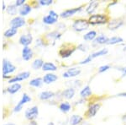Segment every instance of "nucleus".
I'll return each instance as SVG.
<instances>
[{
  "instance_id": "obj_1",
  "label": "nucleus",
  "mask_w": 126,
  "mask_h": 125,
  "mask_svg": "<svg viewBox=\"0 0 126 125\" xmlns=\"http://www.w3.org/2000/svg\"><path fill=\"white\" fill-rule=\"evenodd\" d=\"M87 20L91 25H108V23L110 21V17L107 14H94L89 16Z\"/></svg>"
},
{
  "instance_id": "obj_2",
  "label": "nucleus",
  "mask_w": 126,
  "mask_h": 125,
  "mask_svg": "<svg viewBox=\"0 0 126 125\" xmlns=\"http://www.w3.org/2000/svg\"><path fill=\"white\" fill-rule=\"evenodd\" d=\"M89 25H90V24H89L88 20L83 19V18H79V19H76L73 21L72 27L73 30H75L76 32H82L88 29Z\"/></svg>"
},
{
  "instance_id": "obj_3",
  "label": "nucleus",
  "mask_w": 126,
  "mask_h": 125,
  "mask_svg": "<svg viewBox=\"0 0 126 125\" xmlns=\"http://www.w3.org/2000/svg\"><path fill=\"white\" fill-rule=\"evenodd\" d=\"M108 53H109V50H108V48H102V49H100V50L97 51V52H93L92 54L88 55V56H87L85 59H83V60H82L81 62H79V64L80 65L87 64V63L92 62L94 58H99V57H102V56H105V55H107Z\"/></svg>"
},
{
  "instance_id": "obj_4",
  "label": "nucleus",
  "mask_w": 126,
  "mask_h": 125,
  "mask_svg": "<svg viewBox=\"0 0 126 125\" xmlns=\"http://www.w3.org/2000/svg\"><path fill=\"white\" fill-rule=\"evenodd\" d=\"M78 47L75 46L74 44L72 43H66L64 44V48L62 47L59 51V55L62 57V58H66L72 56V54L76 51Z\"/></svg>"
},
{
  "instance_id": "obj_5",
  "label": "nucleus",
  "mask_w": 126,
  "mask_h": 125,
  "mask_svg": "<svg viewBox=\"0 0 126 125\" xmlns=\"http://www.w3.org/2000/svg\"><path fill=\"white\" fill-rule=\"evenodd\" d=\"M125 21L123 17L115 18V19L110 20V21L107 25V27L109 30L114 31V30H116L118 29H119L120 27H122V26L125 25Z\"/></svg>"
},
{
  "instance_id": "obj_6",
  "label": "nucleus",
  "mask_w": 126,
  "mask_h": 125,
  "mask_svg": "<svg viewBox=\"0 0 126 125\" xmlns=\"http://www.w3.org/2000/svg\"><path fill=\"white\" fill-rule=\"evenodd\" d=\"M102 104L100 102H95V103H92L88 106L87 112H85V118H93L97 114V112H98L100 109Z\"/></svg>"
},
{
  "instance_id": "obj_7",
  "label": "nucleus",
  "mask_w": 126,
  "mask_h": 125,
  "mask_svg": "<svg viewBox=\"0 0 126 125\" xmlns=\"http://www.w3.org/2000/svg\"><path fill=\"white\" fill-rule=\"evenodd\" d=\"M59 15L56 13L54 10H50L49 14L43 18V23L46 25H54L58 21Z\"/></svg>"
},
{
  "instance_id": "obj_8",
  "label": "nucleus",
  "mask_w": 126,
  "mask_h": 125,
  "mask_svg": "<svg viewBox=\"0 0 126 125\" xmlns=\"http://www.w3.org/2000/svg\"><path fill=\"white\" fill-rule=\"evenodd\" d=\"M24 115H25V118L28 120L34 121V119H36L38 118V115H39V108H38L37 106H34L30 108H28L25 111Z\"/></svg>"
},
{
  "instance_id": "obj_9",
  "label": "nucleus",
  "mask_w": 126,
  "mask_h": 125,
  "mask_svg": "<svg viewBox=\"0 0 126 125\" xmlns=\"http://www.w3.org/2000/svg\"><path fill=\"white\" fill-rule=\"evenodd\" d=\"M83 7H84V5H81V6H79V7H77V8H72V9H66L60 14V16L62 18H64V19L72 17V16H73L74 15H76L77 13L80 12L81 10L83 9Z\"/></svg>"
},
{
  "instance_id": "obj_10",
  "label": "nucleus",
  "mask_w": 126,
  "mask_h": 125,
  "mask_svg": "<svg viewBox=\"0 0 126 125\" xmlns=\"http://www.w3.org/2000/svg\"><path fill=\"white\" fill-rule=\"evenodd\" d=\"M31 97L29 96V95H27V94H24L23 96H22V98H21V100L19 101V103L17 104L15 106V108H14V112H20V111L22 110V108H23V106L24 105H25L26 103H28V102H30L31 101Z\"/></svg>"
},
{
  "instance_id": "obj_11",
  "label": "nucleus",
  "mask_w": 126,
  "mask_h": 125,
  "mask_svg": "<svg viewBox=\"0 0 126 125\" xmlns=\"http://www.w3.org/2000/svg\"><path fill=\"white\" fill-rule=\"evenodd\" d=\"M82 72L80 68L78 67H72L68 69L65 73H63L62 76L63 78H75L78 76Z\"/></svg>"
},
{
  "instance_id": "obj_12",
  "label": "nucleus",
  "mask_w": 126,
  "mask_h": 125,
  "mask_svg": "<svg viewBox=\"0 0 126 125\" xmlns=\"http://www.w3.org/2000/svg\"><path fill=\"white\" fill-rule=\"evenodd\" d=\"M16 67L11 62H9L7 59H3V75H6L8 74H11L15 72Z\"/></svg>"
},
{
  "instance_id": "obj_13",
  "label": "nucleus",
  "mask_w": 126,
  "mask_h": 125,
  "mask_svg": "<svg viewBox=\"0 0 126 125\" xmlns=\"http://www.w3.org/2000/svg\"><path fill=\"white\" fill-rule=\"evenodd\" d=\"M30 73L29 72V71H24V72L19 73L17 76L10 79L9 80V84H13V83L15 84V83H17V82H19V81L24 80V79H28V78L30 77Z\"/></svg>"
},
{
  "instance_id": "obj_14",
  "label": "nucleus",
  "mask_w": 126,
  "mask_h": 125,
  "mask_svg": "<svg viewBox=\"0 0 126 125\" xmlns=\"http://www.w3.org/2000/svg\"><path fill=\"white\" fill-rule=\"evenodd\" d=\"M25 25V20L21 16H17V17L14 18L13 20L10 21V25L11 27L18 29L19 27H22Z\"/></svg>"
},
{
  "instance_id": "obj_15",
  "label": "nucleus",
  "mask_w": 126,
  "mask_h": 125,
  "mask_svg": "<svg viewBox=\"0 0 126 125\" xmlns=\"http://www.w3.org/2000/svg\"><path fill=\"white\" fill-rule=\"evenodd\" d=\"M32 41H33V36L31 34H25L22 35L19 37V43L23 45L24 47H28L30 44L32 43Z\"/></svg>"
},
{
  "instance_id": "obj_16",
  "label": "nucleus",
  "mask_w": 126,
  "mask_h": 125,
  "mask_svg": "<svg viewBox=\"0 0 126 125\" xmlns=\"http://www.w3.org/2000/svg\"><path fill=\"white\" fill-rule=\"evenodd\" d=\"M22 58L24 60L29 61L33 58V51L29 47H24L22 49Z\"/></svg>"
},
{
  "instance_id": "obj_17",
  "label": "nucleus",
  "mask_w": 126,
  "mask_h": 125,
  "mask_svg": "<svg viewBox=\"0 0 126 125\" xmlns=\"http://www.w3.org/2000/svg\"><path fill=\"white\" fill-rule=\"evenodd\" d=\"M108 41H109V37L106 35L100 34L99 36H97L95 40L93 42V46H97V45H103V44H107Z\"/></svg>"
},
{
  "instance_id": "obj_18",
  "label": "nucleus",
  "mask_w": 126,
  "mask_h": 125,
  "mask_svg": "<svg viewBox=\"0 0 126 125\" xmlns=\"http://www.w3.org/2000/svg\"><path fill=\"white\" fill-rule=\"evenodd\" d=\"M83 117L78 114H73L69 118V124L70 125H80L83 122Z\"/></svg>"
},
{
  "instance_id": "obj_19",
  "label": "nucleus",
  "mask_w": 126,
  "mask_h": 125,
  "mask_svg": "<svg viewBox=\"0 0 126 125\" xmlns=\"http://www.w3.org/2000/svg\"><path fill=\"white\" fill-rule=\"evenodd\" d=\"M75 93H76V90L75 88H72V87H69L67 89L64 90L62 92V97L66 98L67 100H70V99H72L75 96Z\"/></svg>"
},
{
  "instance_id": "obj_20",
  "label": "nucleus",
  "mask_w": 126,
  "mask_h": 125,
  "mask_svg": "<svg viewBox=\"0 0 126 125\" xmlns=\"http://www.w3.org/2000/svg\"><path fill=\"white\" fill-rule=\"evenodd\" d=\"M43 79V83L45 84H51V83H54L55 81H56L58 79V76L56 75L55 74H52V73H48L46 74L45 76L42 78Z\"/></svg>"
},
{
  "instance_id": "obj_21",
  "label": "nucleus",
  "mask_w": 126,
  "mask_h": 125,
  "mask_svg": "<svg viewBox=\"0 0 126 125\" xmlns=\"http://www.w3.org/2000/svg\"><path fill=\"white\" fill-rule=\"evenodd\" d=\"M54 96H55V93L53 91H42L39 94V98L41 101H47V100L53 98Z\"/></svg>"
},
{
  "instance_id": "obj_22",
  "label": "nucleus",
  "mask_w": 126,
  "mask_h": 125,
  "mask_svg": "<svg viewBox=\"0 0 126 125\" xmlns=\"http://www.w3.org/2000/svg\"><path fill=\"white\" fill-rule=\"evenodd\" d=\"M98 2L97 1H92L89 3V4L87 6L86 8V12L88 15H93V13L95 12V10L97 9V8L98 7Z\"/></svg>"
},
{
  "instance_id": "obj_23",
  "label": "nucleus",
  "mask_w": 126,
  "mask_h": 125,
  "mask_svg": "<svg viewBox=\"0 0 126 125\" xmlns=\"http://www.w3.org/2000/svg\"><path fill=\"white\" fill-rule=\"evenodd\" d=\"M92 94H93L92 90H91V87L89 85L84 86V88H82V91H80L81 98H82V99H86V98L89 97V96H92Z\"/></svg>"
},
{
  "instance_id": "obj_24",
  "label": "nucleus",
  "mask_w": 126,
  "mask_h": 125,
  "mask_svg": "<svg viewBox=\"0 0 126 125\" xmlns=\"http://www.w3.org/2000/svg\"><path fill=\"white\" fill-rule=\"evenodd\" d=\"M97 31L96 30H89L88 32H87L86 34L83 36V39L87 42H93L95 40V38L97 37Z\"/></svg>"
},
{
  "instance_id": "obj_25",
  "label": "nucleus",
  "mask_w": 126,
  "mask_h": 125,
  "mask_svg": "<svg viewBox=\"0 0 126 125\" xmlns=\"http://www.w3.org/2000/svg\"><path fill=\"white\" fill-rule=\"evenodd\" d=\"M31 9H32L31 6L30 4H28V3H24V4L19 9V15L21 16H25L27 15H29L30 13V11H31Z\"/></svg>"
},
{
  "instance_id": "obj_26",
  "label": "nucleus",
  "mask_w": 126,
  "mask_h": 125,
  "mask_svg": "<svg viewBox=\"0 0 126 125\" xmlns=\"http://www.w3.org/2000/svg\"><path fill=\"white\" fill-rule=\"evenodd\" d=\"M59 109L63 113H67V112L72 109V105L68 101H64L59 105Z\"/></svg>"
},
{
  "instance_id": "obj_27",
  "label": "nucleus",
  "mask_w": 126,
  "mask_h": 125,
  "mask_svg": "<svg viewBox=\"0 0 126 125\" xmlns=\"http://www.w3.org/2000/svg\"><path fill=\"white\" fill-rule=\"evenodd\" d=\"M124 39L121 36H112L109 38V41L107 42V45H116L119 43H123Z\"/></svg>"
},
{
  "instance_id": "obj_28",
  "label": "nucleus",
  "mask_w": 126,
  "mask_h": 125,
  "mask_svg": "<svg viewBox=\"0 0 126 125\" xmlns=\"http://www.w3.org/2000/svg\"><path fill=\"white\" fill-rule=\"evenodd\" d=\"M57 69V67L53 63H45L43 67H42V70L47 71V72H51V71H56Z\"/></svg>"
},
{
  "instance_id": "obj_29",
  "label": "nucleus",
  "mask_w": 126,
  "mask_h": 125,
  "mask_svg": "<svg viewBox=\"0 0 126 125\" xmlns=\"http://www.w3.org/2000/svg\"><path fill=\"white\" fill-rule=\"evenodd\" d=\"M30 86H33L34 88H38V87H40L43 84V79L41 78H34V79H31L30 81Z\"/></svg>"
},
{
  "instance_id": "obj_30",
  "label": "nucleus",
  "mask_w": 126,
  "mask_h": 125,
  "mask_svg": "<svg viewBox=\"0 0 126 125\" xmlns=\"http://www.w3.org/2000/svg\"><path fill=\"white\" fill-rule=\"evenodd\" d=\"M22 88V85L19 83H15L13 84L10 87L8 88V91L9 92L10 94H15L17 93L18 91H19Z\"/></svg>"
},
{
  "instance_id": "obj_31",
  "label": "nucleus",
  "mask_w": 126,
  "mask_h": 125,
  "mask_svg": "<svg viewBox=\"0 0 126 125\" xmlns=\"http://www.w3.org/2000/svg\"><path fill=\"white\" fill-rule=\"evenodd\" d=\"M44 61L42 60L41 58H36L34 60V62L32 63V68H33L34 69H40V68L42 69V67H43L44 65Z\"/></svg>"
},
{
  "instance_id": "obj_32",
  "label": "nucleus",
  "mask_w": 126,
  "mask_h": 125,
  "mask_svg": "<svg viewBox=\"0 0 126 125\" xmlns=\"http://www.w3.org/2000/svg\"><path fill=\"white\" fill-rule=\"evenodd\" d=\"M46 36L50 39H53L54 41H56L62 37V33H60L57 30H55V31H51V32H50V33H48Z\"/></svg>"
},
{
  "instance_id": "obj_33",
  "label": "nucleus",
  "mask_w": 126,
  "mask_h": 125,
  "mask_svg": "<svg viewBox=\"0 0 126 125\" xmlns=\"http://www.w3.org/2000/svg\"><path fill=\"white\" fill-rule=\"evenodd\" d=\"M17 31H18V29L11 27L4 32V36L5 37H12V36H14L15 35H16Z\"/></svg>"
},
{
  "instance_id": "obj_34",
  "label": "nucleus",
  "mask_w": 126,
  "mask_h": 125,
  "mask_svg": "<svg viewBox=\"0 0 126 125\" xmlns=\"http://www.w3.org/2000/svg\"><path fill=\"white\" fill-rule=\"evenodd\" d=\"M7 12L8 14L10 15H15L17 13V6L15 4L9 5V7L7 8Z\"/></svg>"
},
{
  "instance_id": "obj_35",
  "label": "nucleus",
  "mask_w": 126,
  "mask_h": 125,
  "mask_svg": "<svg viewBox=\"0 0 126 125\" xmlns=\"http://www.w3.org/2000/svg\"><path fill=\"white\" fill-rule=\"evenodd\" d=\"M78 50L79 51H82V52H86L88 51V49H89V47H88V45H87V43H81V44H79L78 46Z\"/></svg>"
},
{
  "instance_id": "obj_36",
  "label": "nucleus",
  "mask_w": 126,
  "mask_h": 125,
  "mask_svg": "<svg viewBox=\"0 0 126 125\" xmlns=\"http://www.w3.org/2000/svg\"><path fill=\"white\" fill-rule=\"evenodd\" d=\"M109 69H111V66L109 64L106 65H103V66L99 67L98 68V73H103V72H106V71L109 70Z\"/></svg>"
},
{
  "instance_id": "obj_37",
  "label": "nucleus",
  "mask_w": 126,
  "mask_h": 125,
  "mask_svg": "<svg viewBox=\"0 0 126 125\" xmlns=\"http://www.w3.org/2000/svg\"><path fill=\"white\" fill-rule=\"evenodd\" d=\"M52 3H53L52 0H40L39 1L40 5H41V6H48V5L51 4Z\"/></svg>"
},
{
  "instance_id": "obj_38",
  "label": "nucleus",
  "mask_w": 126,
  "mask_h": 125,
  "mask_svg": "<svg viewBox=\"0 0 126 125\" xmlns=\"http://www.w3.org/2000/svg\"><path fill=\"white\" fill-rule=\"evenodd\" d=\"M119 70L122 73V76L121 78H124L126 76V66L123 68H119Z\"/></svg>"
},
{
  "instance_id": "obj_39",
  "label": "nucleus",
  "mask_w": 126,
  "mask_h": 125,
  "mask_svg": "<svg viewBox=\"0 0 126 125\" xmlns=\"http://www.w3.org/2000/svg\"><path fill=\"white\" fill-rule=\"evenodd\" d=\"M24 3H25V0H17V1L15 2V5L16 6H20V5L23 6L24 4Z\"/></svg>"
},
{
  "instance_id": "obj_40",
  "label": "nucleus",
  "mask_w": 126,
  "mask_h": 125,
  "mask_svg": "<svg viewBox=\"0 0 126 125\" xmlns=\"http://www.w3.org/2000/svg\"><path fill=\"white\" fill-rule=\"evenodd\" d=\"M116 96H119V97H126V92H122V93L117 94Z\"/></svg>"
},
{
  "instance_id": "obj_41",
  "label": "nucleus",
  "mask_w": 126,
  "mask_h": 125,
  "mask_svg": "<svg viewBox=\"0 0 126 125\" xmlns=\"http://www.w3.org/2000/svg\"><path fill=\"white\" fill-rule=\"evenodd\" d=\"M80 125H92V124H89V123H87V122H82Z\"/></svg>"
},
{
  "instance_id": "obj_42",
  "label": "nucleus",
  "mask_w": 126,
  "mask_h": 125,
  "mask_svg": "<svg viewBox=\"0 0 126 125\" xmlns=\"http://www.w3.org/2000/svg\"><path fill=\"white\" fill-rule=\"evenodd\" d=\"M30 125H37V124H36L34 121H31V123L30 124Z\"/></svg>"
},
{
  "instance_id": "obj_43",
  "label": "nucleus",
  "mask_w": 126,
  "mask_h": 125,
  "mask_svg": "<svg viewBox=\"0 0 126 125\" xmlns=\"http://www.w3.org/2000/svg\"><path fill=\"white\" fill-rule=\"evenodd\" d=\"M122 119H123L124 121H126V114H125V115H124V116H123V118H122Z\"/></svg>"
},
{
  "instance_id": "obj_44",
  "label": "nucleus",
  "mask_w": 126,
  "mask_h": 125,
  "mask_svg": "<svg viewBox=\"0 0 126 125\" xmlns=\"http://www.w3.org/2000/svg\"><path fill=\"white\" fill-rule=\"evenodd\" d=\"M4 125H15V124H12V123H9V124H6Z\"/></svg>"
},
{
  "instance_id": "obj_45",
  "label": "nucleus",
  "mask_w": 126,
  "mask_h": 125,
  "mask_svg": "<svg viewBox=\"0 0 126 125\" xmlns=\"http://www.w3.org/2000/svg\"><path fill=\"white\" fill-rule=\"evenodd\" d=\"M48 125H55V124H54L53 122H50V123L48 124Z\"/></svg>"
},
{
  "instance_id": "obj_46",
  "label": "nucleus",
  "mask_w": 126,
  "mask_h": 125,
  "mask_svg": "<svg viewBox=\"0 0 126 125\" xmlns=\"http://www.w3.org/2000/svg\"><path fill=\"white\" fill-rule=\"evenodd\" d=\"M123 51H126V46L125 47V48H124V49H123Z\"/></svg>"
}]
</instances>
